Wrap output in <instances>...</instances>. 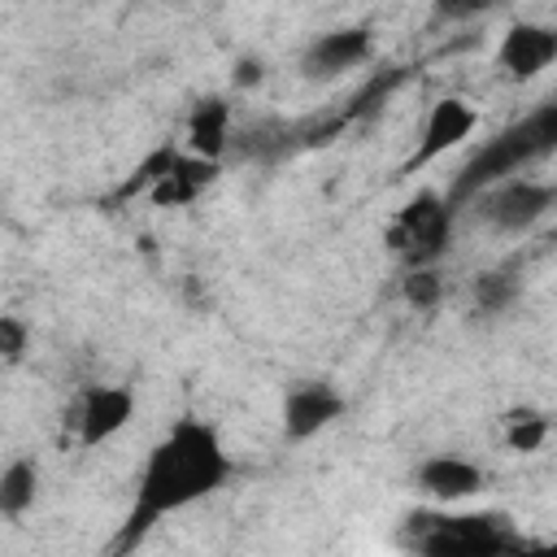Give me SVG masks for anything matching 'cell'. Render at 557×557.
Returning <instances> with one entry per match:
<instances>
[{
  "mask_svg": "<svg viewBox=\"0 0 557 557\" xmlns=\"http://www.w3.org/2000/svg\"><path fill=\"white\" fill-rule=\"evenodd\" d=\"M235 461L231 453L222 448V435L209 426V422H196V418H183L174 422L152 448H148V461L139 470V483H135V500L126 509V522L113 540V553H131L139 548V540L174 509H187L205 496H213L226 479H231Z\"/></svg>",
  "mask_w": 557,
  "mask_h": 557,
  "instance_id": "cell-1",
  "label": "cell"
},
{
  "mask_svg": "<svg viewBox=\"0 0 557 557\" xmlns=\"http://www.w3.org/2000/svg\"><path fill=\"white\" fill-rule=\"evenodd\" d=\"M557 152V104H540V109H531L522 122H513V126H505L500 135H492L461 170H457V178H453V187H448V205L457 209V205H470L483 187H492V183H500V178H509V174H522L527 165H535V161H544V157H553Z\"/></svg>",
  "mask_w": 557,
  "mask_h": 557,
  "instance_id": "cell-2",
  "label": "cell"
},
{
  "mask_svg": "<svg viewBox=\"0 0 557 557\" xmlns=\"http://www.w3.org/2000/svg\"><path fill=\"white\" fill-rule=\"evenodd\" d=\"M400 544L422 557H496L522 548L505 513H435V509L405 513Z\"/></svg>",
  "mask_w": 557,
  "mask_h": 557,
  "instance_id": "cell-3",
  "label": "cell"
},
{
  "mask_svg": "<svg viewBox=\"0 0 557 557\" xmlns=\"http://www.w3.org/2000/svg\"><path fill=\"white\" fill-rule=\"evenodd\" d=\"M453 205L435 191H418L413 200H405V209L392 218L387 226V248L405 261V270L413 265H435L448 252L453 239Z\"/></svg>",
  "mask_w": 557,
  "mask_h": 557,
  "instance_id": "cell-4",
  "label": "cell"
},
{
  "mask_svg": "<svg viewBox=\"0 0 557 557\" xmlns=\"http://www.w3.org/2000/svg\"><path fill=\"white\" fill-rule=\"evenodd\" d=\"M557 200V187L553 183H540V178H522V174H509L492 187H483L474 196L479 205V218L492 226V231H505V235H527Z\"/></svg>",
  "mask_w": 557,
  "mask_h": 557,
  "instance_id": "cell-5",
  "label": "cell"
},
{
  "mask_svg": "<svg viewBox=\"0 0 557 557\" xmlns=\"http://www.w3.org/2000/svg\"><path fill=\"white\" fill-rule=\"evenodd\" d=\"M348 413V396L326 379H300L283 392V435L305 444Z\"/></svg>",
  "mask_w": 557,
  "mask_h": 557,
  "instance_id": "cell-6",
  "label": "cell"
},
{
  "mask_svg": "<svg viewBox=\"0 0 557 557\" xmlns=\"http://www.w3.org/2000/svg\"><path fill=\"white\" fill-rule=\"evenodd\" d=\"M135 418V387L126 383H91L78 396L74 409V426H78V444L83 448H100L113 435H122Z\"/></svg>",
  "mask_w": 557,
  "mask_h": 557,
  "instance_id": "cell-7",
  "label": "cell"
},
{
  "mask_svg": "<svg viewBox=\"0 0 557 557\" xmlns=\"http://www.w3.org/2000/svg\"><path fill=\"white\" fill-rule=\"evenodd\" d=\"M474 126H479V113H474L470 100H461V96H444V100H435L431 113H426V122H422V135H418L409 161L400 165V174H413V170L440 161V157L453 152L461 139H470Z\"/></svg>",
  "mask_w": 557,
  "mask_h": 557,
  "instance_id": "cell-8",
  "label": "cell"
},
{
  "mask_svg": "<svg viewBox=\"0 0 557 557\" xmlns=\"http://www.w3.org/2000/svg\"><path fill=\"white\" fill-rule=\"evenodd\" d=\"M374 52V35L370 26H339V30H326L318 35L305 52H300V74L305 78H339L357 65H366Z\"/></svg>",
  "mask_w": 557,
  "mask_h": 557,
  "instance_id": "cell-9",
  "label": "cell"
},
{
  "mask_svg": "<svg viewBox=\"0 0 557 557\" xmlns=\"http://www.w3.org/2000/svg\"><path fill=\"white\" fill-rule=\"evenodd\" d=\"M553 61H557V30H553L548 22H513V26L500 35L496 65H500L509 78L531 83V78H540Z\"/></svg>",
  "mask_w": 557,
  "mask_h": 557,
  "instance_id": "cell-10",
  "label": "cell"
},
{
  "mask_svg": "<svg viewBox=\"0 0 557 557\" xmlns=\"http://www.w3.org/2000/svg\"><path fill=\"white\" fill-rule=\"evenodd\" d=\"M413 487L422 496H431L435 505H457V500H470L474 492H483V470L470 457L431 453L413 466Z\"/></svg>",
  "mask_w": 557,
  "mask_h": 557,
  "instance_id": "cell-11",
  "label": "cell"
},
{
  "mask_svg": "<svg viewBox=\"0 0 557 557\" xmlns=\"http://www.w3.org/2000/svg\"><path fill=\"white\" fill-rule=\"evenodd\" d=\"M231 148V100L226 96H205L187 113V152L222 161Z\"/></svg>",
  "mask_w": 557,
  "mask_h": 557,
  "instance_id": "cell-12",
  "label": "cell"
},
{
  "mask_svg": "<svg viewBox=\"0 0 557 557\" xmlns=\"http://www.w3.org/2000/svg\"><path fill=\"white\" fill-rule=\"evenodd\" d=\"M39 496V466L35 457H13L0 470V518H26Z\"/></svg>",
  "mask_w": 557,
  "mask_h": 557,
  "instance_id": "cell-13",
  "label": "cell"
},
{
  "mask_svg": "<svg viewBox=\"0 0 557 557\" xmlns=\"http://www.w3.org/2000/svg\"><path fill=\"white\" fill-rule=\"evenodd\" d=\"M522 296V274L513 265H496L474 274V309L479 313H509Z\"/></svg>",
  "mask_w": 557,
  "mask_h": 557,
  "instance_id": "cell-14",
  "label": "cell"
},
{
  "mask_svg": "<svg viewBox=\"0 0 557 557\" xmlns=\"http://www.w3.org/2000/svg\"><path fill=\"white\" fill-rule=\"evenodd\" d=\"M548 440V418L540 409H509L505 413V448L509 453H535Z\"/></svg>",
  "mask_w": 557,
  "mask_h": 557,
  "instance_id": "cell-15",
  "label": "cell"
},
{
  "mask_svg": "<svg viewBox=\"0 0 557 557\" xmlns=\"http://www.w3.org/2000/svg\"><path fill=\"white\" fill-rule=\"evenodd\" d=\"M174 157H178V144H161V148H152L135 170H131V178H122V187H117V196L113 200H131V196H139V191H148L170 165H174Z\"/></svg>",
  "mask_w": 557,
  "mask_h": 557,
  "instance_id": "cell-16",
  "label": "cell"
},
{
  "mask_svg": "<svg viewBox=\"0 0 557 557\" xmlns=\"http://www.w3.org/2000/svg\"><path fill=\"white\" fill-rule=\"evenodd\" d=\"M400 296H405L413 309H435V305L444 300V278H440V270H435V265H413V270H405Z\"/></svg>",
  "mask_w": 557,
  "mask_h": 557,
  "instance_id": "cell-17",
  "label": "cell"
},
{
  "mask_svg": "<svg viewBox=\"0 0 557 557\" xmlns=\"http://www.w3.org/2000/svg\"><path fill=\"white\" fill-rule=\"evenodd\" d=\"M26 344H30V322L17 318V313H0V361L13 366L26 357Z\"/></svg>",
  "mask_w": 557,
  "mask_h": 557,
  "instance_id": "cell-18",
  "label": "cell"
},
{
  "mask_svg": "<svg viewBox=\"0 0 557 557\" xmlns=\"http://www.w3.org/2000/svg\"><path fill=\"white\" fill-rule=\"evenodd\" d=\"M492 0H431V22L435 26H461L470 17H479Z\"/></svg>",
  "mask_w": 557,
  "mask_h": 557,
  "instance_id": "cell-19",
  "label": "cell"
},
{
  "mask_svg": "<svg viewBox=\"0 0 557 557\" xmlns=\"http://www.w3.org/2000/svg\"><path fill=\"white\" fill-rule=\"evenodd\" d=\"M261 78H265V65H261L257 57H239V61H235V87L252 91Z\"/></svg>",
  "mask_w": 557,
  "mask_h": 557,
  "instance_id": "cell-20",
  "label": "cell"
},
{
  "mask_svg": "<svg viewBox=\"0 0 557 557\" xmlns=\"http://www.w3.org/2000/svg\"><path fill=\"white\" fill-rule=\"evenodd\" d=\"M0 374H4V361H0Z\"/></svg>",
  "mask_w": 557,
  "mask_h": 557,
  "instance_id": "cell-21",
  "label": "cell"
}]
</instances>
